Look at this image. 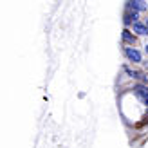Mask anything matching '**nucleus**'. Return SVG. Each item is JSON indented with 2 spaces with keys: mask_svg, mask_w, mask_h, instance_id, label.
<instances>
[{
  "mask_svg": "<svg viewBox=\"0 0 148 148\" xmlns=\"http://www.w3.org/2000/svg\"><path fill=\"white\" fill-rule=\"evenodd\" d=\"M123 38L127 40V42H134V36H132L128 31H123Z\"/></svg>",
  "mask_w": 148,
  "mask_h": 148,
  "instance_id": "nucleus-6",
  "label": "nucleus"
},
{
  "mask_svg": "<svg viewBox=\"0 0 148 148\" xmlns=\"http://www.w3.org/2000/svg\"><path fill=\"white\" fill-rule=\"evenodd\" d=\"M134 92L137 94V98H141L145 103L148 101V88H146L145 85H137V87L134 88Z\"/></svg>",
  "mask_w": 148,
  "mask_h": 148,
  "instance_id": "nucleus-2",
  "label": "nucleus"
},
{
  "mask_svg": "<svg viewBox=\"0 0 148 148\" xmlns=\"http://www.w3.org/2000/svg\"><path fill=\"white\" fill-rule=\"evenodd\" d=\"M127 5H128V9H134V11H143V9H146V4L145 2H127Z\"/></svg>",
  "mask_w": 148,
  "mask_h": 148,
  "instance_id": "nucleus-3",
  "label": "nucleus"
},
{
  "mask_svg": "<svg viewBox=\"0 0 148 148\" xmlns=\"http://www.w3.org/2000/svg\"><path fill=\"white\" fill-rule=\"evenodd\" d=\"M125 53H127V56L130 58L132 62H141V53H139L137 49H134V47H127V51H125Z\"/></svg>",
  "mask_w": 148,
  "mask_h": 148,
  "instance_id": "nucleus-1",
  "label": "nucleus"
},
{
  "mask_svg": "<svg viewBox=\"0 0 148 148\" xmlns=\"http://www.w3.org/2000/svg\"><path fill=\"white\" fill-rule=\"evenodd\" d=\"M136 18H137V13H128V14H127V18H125V24H130L132 20H134V22H137Z\"/></svg>",
  "mask_w": 148,
  "mask_h": 148,
  "instance_id": "nucleus-5",
  "label": "nucleus"
},
{
  "mask_svg": "<svg viewBox=\"0 0 148 148\" xmlns=\"http://www.w3.org/2000/svg\"><path fill=\"white\" fill-rule=\"evenodd\" d=\"M145 25H146V27H148V18H146V24H145Z\"/></svg>",
  "mask_w": 148,
  "mask_h": 148,
  "instance_id": "nucleus-8",
  "label": "nucleus"
},
{
  "mask_svg": "<svg viewBox=\"0 0 148 148\" xmlns=\"http://www.w3.org/2000/svg\"><path fill=\"white\" fill-rule=\"evenodd\" d=\"M134 31H136L137 34H141V36H143V34H148V27L143 25L141 22H134Z\"/></svg>",
  "mask_w": 148,
  "mask_h": 148,
  "instance_id": "nucleus-4",
  "label": "nucleus"
},
{
  "mask_svg": "<svg viewBox=\"0 0 148 148\" xmlns=\"http://www.w3.org/2000/svg\"><path fill=\"white\" fill-rule=\"evenodd\" d=\"M145 49H146V53H148V43H146V45H145Z\"/></svg>",
  "mask_w": 148,
  "mask_h": 148,
  "instance_id": "nucleus-7",
  "label": "nucleus"
}]
</instances>
